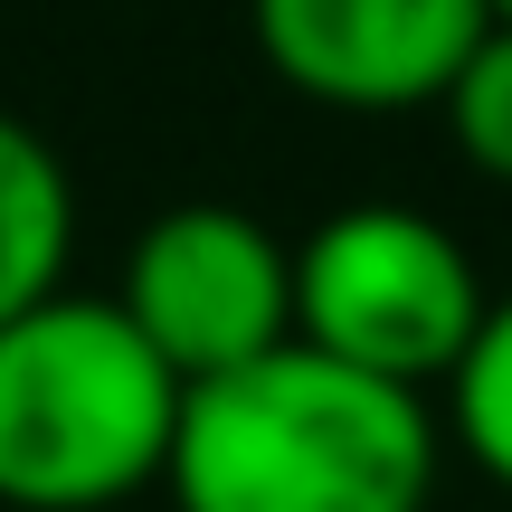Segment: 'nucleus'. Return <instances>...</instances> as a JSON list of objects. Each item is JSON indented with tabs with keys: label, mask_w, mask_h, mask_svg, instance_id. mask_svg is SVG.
Returning <instances> with one entry per match:
<instances>
[{
	"label": "nucleus",
	"mask_w": 512,
	"mask_h": 512,
	"mask_svg": "<svg viewBox=\"0 0 512 512\" xmlns=\"http://www.w3.org/2000/svg\"><path fill=\"white\" fill-rule=\"evenodd\" d=\"M171 512H427L437 408L427 389L351 370L313 342L181 389Z\"/></svg>",
	"instance_id": "nucleus-1"
},
{
	"label": "nucleus",
	"mask_w": 512,
	"mask_h": 512,
	"mask_svg": "<svg viewBox=\"0 0 512 512\" xmlns=\"http://www.w3.org/2000/svg\"><path fill=\"white\" fill-rule=\"evenodd\" d=\"M181 370L114 294H48L0 323V512H124L171 475Z\"/></svg>",
	"instance_id": "nucleus-2"
},
{
	"label": "nucleus",
	"mask_w": 512,
	"mask_h": 512,
	"mask_svg": "<svg viewBox=\"0 0 512 512\" xmlns=\"http://www.w3.org/2000/svg\"><path fill=\"white\" fill-rule=\"evenodd\" d=\"M484 275L427 209L361 200L294 247V342L380 380H446L484 323Z\"/></svg>",
	"instance_id": "nucleus-3"
},
{
	"label": "nucleus",
	"mask_w": 512,
	"mask_h": 512,
	"mask_svg": "<svg viewBox=\"0 0 512 512\" xmlns=\"http://www.w3.org/2000/svg\"><path fill=\"white\" fill-rule=\"evenodd\" d=\"M114 304L181 370V389L219 380V370H247L275 342H294V247L256 209L181 200L133 238Z\"/></svg>",
	"instance_id": "nucleus-4"
},
{
	"label": "nucleus",
	"mask_w": 512,
	"mask_h": 512,
	"mask_svg": "<svg viewBox=\"0 0 512 512\" xmlns=\"http://www.w3.org/2000/svg\"><path fill=\"white\" fill-rule=\"evenodd\" d=\"M247 29L304 105L418 114L446 105L456 67L494 29V0H247Z\"/></svg>",
	"instance_id": "nucleus-5"
},
{
	"label": "nucleus",
	"mask_w": 512,
	"mask_h": 512,
	"mask_svg": "<svg viewBox=\"0 0 512 512\" xmlns=\"http://www.w3.org/2000/svg\"><path fill=\"white\" fill-rule=\"evenodd\" d=\"M67 247H76L67 162L48 152V133L0 114V323H19L29 304L67 294Z\"/></svg>",
	"instance_id": "nucleus-6"
},
{
	"label": "nucleus",
	"mask_w": 512,
	"mask_h": 512,
	"mask_svg": "<svg viewBox=\"0 0 512 512\" xmlns=\"http://www.w3.org/2000/svg\"><path fill=\"white\" fill-rule=\"evenodd\" d=\"M446 418H456V446L484 465L494 484H512V294L484 304L465 361L446 370Z\"/></svg>",
	"instance_id": "nucleus-7"
},
{
	"label": "nucleus",
	"mask_w": 512,
	"mask_h": 512,
	"mask_svg": "<svg viewBox=\"0 0 512 512\" xmlns=\"http://www.w3.org/2000/svg\"><path fill=\"white\" fill-rule=\"evenodd\" d=\"M446 133H456V152L484 171V181H512V19L475 38V57L456 67V86H446Z\"/></svg>",
	"instance_id": "nucleus-8"
},
{
	"label": "nucleus",
	"mask_w": 512,
	"mask_h": 512,
	"mask_svg": "<svg viewBox=\"0 0 512 512\" xmlns=\"http://www.w3.org/2000/svg\"><path fill=\"white\" fill-rule=\"evenodd\" d=\"M494 19H512V0H494Z\"/></svg>",
	"instance_id": "nucleus-9"
}]
</instances>
